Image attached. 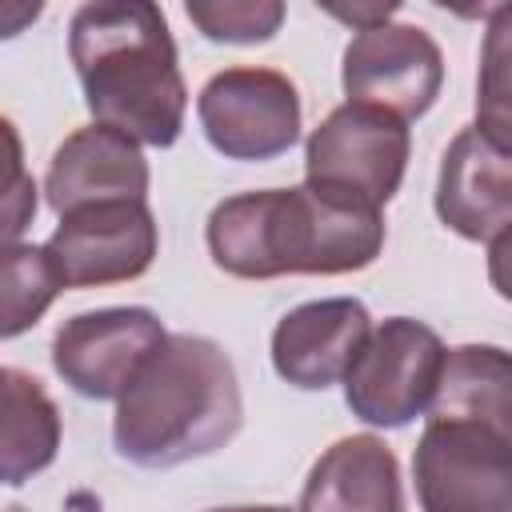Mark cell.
<instances>
[{"label":"cell","instance_id":"obj_8","mask_svg":"<svg viewBox=\"0 0 512 512\" xmlns=\"http://www.w3.org/2000/svg\"><path fill=\"white\" fill-rule=\"evenodd\" d=\"M160 228L148 200H108L64 212L44 252L64 288H104L152 268Z\"/></svg>","mask_w":512,"mask_h":512},{"label":"cell","instance_id":"obj_19","mask_svg":"<svg viewBox=\"0 0 512 512\" xmlns=\"http://www.w3.org/2000/svg\"><path fill=\"white\" fill-rule=\"evenodd\" d=\"M40 208V188L24 164V140L8 116H0V244H16Z\"/></svg>","mask_w":512,"mask_h":512},{"label":"cell","instance_id":"obj_17","mask_svg":"<svg viewBox=\"0 0 512 512\" xmlns=\"http://www.w3.org/2000/svg\"><path fill=\"white\" fill-rule=\"evenodd\" d=\"M60 288L44 244H0V340L24 336L52 308Z\"/></svg>","mask_w":512,"mask_h":512},{"label":"cell","instance_id":"obj_5","mask_svg":"<svg viewBox=\"0 0 512 512\" xmlns=\"http://www.w3.org/2000/svg\"><path fill=\"white\" fill-rule=\"evenodd\" d=\"M444 340L436 328L412 316H388L376 324L344 372V404L356 420L372 428H404L428 412L440 368Z\"/></svg>","mask_w":512,"mask_h":512},{"label":"cell","instance_id":"obj_10","mask_svg":"<svg viewBox=\"0 0 512 512\" xmlns=\"http://www.w3.org/2000/svg\"><path fill=\"white\" fill-rule=\"evenodd\" d=\"M164 336L168 332L152 308L128 304L76 312L52 340V368L72 392L88 400H120Z\"/></svg>","mask_w":512,"mask_h":512},{"label":"cell","instance_id":"obj_11","mask_svg":"<svg viewBox=\"0 0 512 512\" xmlns=\"http://www.w3.org/2000/svg\"><path fill=\"white\" fill-rule=\"evenodd\" d=\"M436 216L464 240H508L512 224V144L492 140L480 124L456 132L436 176Z\"/></svg>","mask_w":512,"mask_h":512},{"label":"cell","instance_id":"obj_3","mask_svg":"<svg viewBox=\"0 0 512 512\" xmlns=\"http://www.w3.org/2000/svg\"><path fill=\"white\" fill-rule=\"evenodd\" d=\"M244 424L236 364L192 332H168L116 400L112 444L140 468H176L224 448Z\"/></svg>","mask_w":512,"mask_h":512},{"label":"cell","instance_id":"obj_22","mask_svg":"<svg viewBox=\"0 0 512 512\" xmlns=\"http://www.w3.org/2000/svg\"><path fill=\"white\" fill-rule=\"evenodd\" d=\"M208 512H296L284 504H240V508H208Z\"/></svg>","mask_w":512,"mask_h":512},{"label":"cell","instance_id":"obj_13","mask_svg":"<svg viewBox=\"0 0 512 512\" xmlns=\"http://www.w3.org/2000/svg\"><path fill=\"white\" fill-rule=\"evenodd\" d=\"M148 160L136 140H128L116 128L88 124L64 136V144L52 152L44 196L56 216L108 204V200H148Z\"/></svg>","mask_w":512,"mask_h":512},{"label":"cell","instance_id":"obj_15","mask_svg":"<svg viewBox=\"0 0 512 512\" xmlns=\"http://www.w3.org/2000/svg\"><path fill=\"white\" fill-rule=\"evenodd\" d=\"M60 452V408L44 384L0 364V484L16 488L40 476Z\"/></svg>","mask_w":512,"mask_h":512},{"label":"cell","instance_id":"obj_21","mask_svg":"<svg viewBox=\"0 0 512 512\" xmlns=\"http://www.w3.org/2000/svg\"><path fill=\"white\" fill-rule=\"evenodd\" d=\"M44 12V4H20V0H0V40H12L20 36L28 24H36Z\"/></svg>","mask_w":512,"mask_h":512},{"label":"cell","instance_id":"obj_16","mask_svg":"<svg viewBox=\"0 0 512 512\" xmlns=\"http://www.w3.org/2000/svg\"><path fill=\"white\" fill-rule=\"evenodd\" d=\"M508 352L500 344H460L444 352L440 384L424 416H476L508 428Z\"/></svg>","mask_w":512,"mask_h":512},{"label":"cell","instance_id":"obj_14","mask_svg":"<svg viewBox=\"0 0 512 512\" xmlns=\"http://www.w3.org/2000/svg\"><path fill=\"white\" fill-rule=\"evenodd\" d=\"M296 512H404L396 452L372 436H344L312 464Z\"/></svg>","mask_w":512,"mask_h":512},{"label":"cell","instance_id":"obj_1","mask_svg":"<svg viewBox=\"0 0 512 512\" xmlns=\"http://www.w3.org/2000/svg\"><path fill=\"white\" fill-rule=\"evenodd\" d=\"M212 264L236 280L344 276L384 252V212L328 188H260L228 196L204 228Z\"/></svg>","mask_w":512,"mask_h":512},{"label":"cell","instance_id":"obj_20","mask_svg":"<svg viewBox=\"0 0 512 512\" xmlns=\"http://www.w3.org/2000/svg\"><path fill=\"white\" fill-rule=\"evenodd\" d=\"M504 20H508V8L496 12V24H492V36L484 44V76H480V128L508 144V40H504Z\"/></svg>","mask_w":512,"mask_h":512},{"label":"cell","instance_id":"obj_18","mask_svg":"<svg viewBox=\"0 0 512 512\" xmlns=\"http://www.w3.org/2000/svg\"><path fill=\"white\" fill-rule=\"evenodd\" d=\"M184 12L216 44H264L284 24L280 0H192Z\"/></svg>","mask_w":512,"mask_h":512},{"label":"cell","instance_id":"obj_9","mask_svg":"<svg viewBox=\"0 0 512 512\" xmlns=\"http://www.w3.org/2000/svg\"><path fill=\"white\" fill-rule=\"evenodd\" d=\"M340 84L348 100L384 108L408 124L436 104L444 88V56L424 28L384 20L348 40Z\"/></svg>","mask_w":512,"mask_h":512},{"label":"cell","instance_id":"obj_7","mask_svg":"<svg viewBox=\"0 0 512 512\" xmlns=\"http://www.w3.org/2000/svg\"><path fill=\"white\" fill-rule=\"evenodd\" d=\"M196 116L228 160H276L300 140V92L276 68L216 72L196 96Z\"/></svg>","mask_w":512,"mask_h":512},{"label":"cell","instance_id":"obj_23","mask_svg":"<svg viewBox=\"0 0 512 512\" xmlns=\"http://www.w3.org/2000/svg\"><path fill=\"white\" fill-rule=\"evenodd\" d=\"M4 512H28V508H20V504H12V508H4Z\"/></svg>","mask_w":512,"mask_h":512},{"label":"cell","instance_id":"obj_4","mask_svg":"<svg viewBox=\"0 0 512 512\" xmlns=\"http://www.w3.org/2000/svg\"><path fill=\"white\" fill-rule=\"evenodd\" d=\"M412 480L420 512H512V436L476 416H428Z\"/></svg>","mask_w":512,"mask_h":512},{"label":"cell","instance_id":"obj_12","mask_svg":"<svg viewBox=\"0 0 512 512\" xmlns=\"http://www.w3.org/2000/svg\"><path fill=\"white\" fill-rule=\"evenodd\" d=\"M372 316L352 296L308 300L280 316L272 332V368L280 380L304 392H324L344 380L348 364L364 348Z\"/></svg>","mask_w":512,"mask_h":512},{"label":"cell","instance_id":"obj_6","mask_svg":"<svg viewBox=\"0 0 512 512\" xmlns=\"http://www.w3.org/2000/svg\"><path fill=\"white\" fill-rule=\"evenodd\" d=\"M408 152L412 132L400 116L344 100L312 128L304 144V184L384 208L400 192Z\"/></svg>","mask_w":512,"mask_h":512},{"label":"cell","instance_id":"obj_2","mask_svg":"<svg viewBox=\"0 0 512 512\" xmlns=\"http://www.w3.org/2000/svg\"><path fill=\"white\" fill-rule=\"evenodd\" d=\"M68 56L96 124L152 148H172L180 140L188 84L180 72L176 40L156 4H80L68 24Z\"/></svg>","mask_w":512,"mask_h":512}]
</instances>
